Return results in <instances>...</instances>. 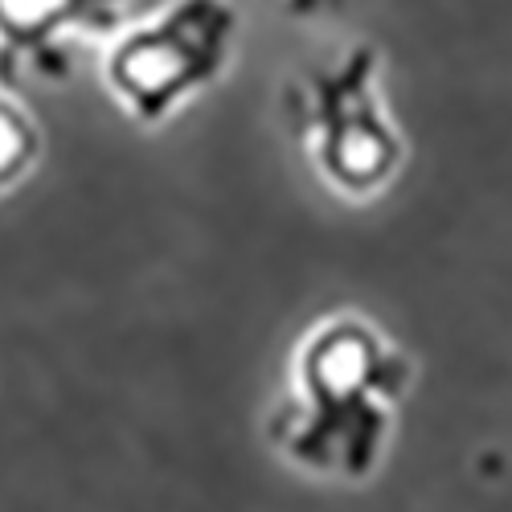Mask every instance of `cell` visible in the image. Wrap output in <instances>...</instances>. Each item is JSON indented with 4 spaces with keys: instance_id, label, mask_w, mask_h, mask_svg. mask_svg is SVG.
<instances>
[{
    "instance_id": "6da1fadb",
    "label": "cell",
    "mask_w": 512,
    "mask_h": 512,
    "mask_svg": "<svg viewBox=\"0 0 512 512\" xmlns=\"http://www.w3.org/2000/svg\"><path fill=\"white\" fill-rule=\"evenodd\" d=\"M287 119L332 189L373 197L394 181L402 140L377 99L373 46H353L340 62L291 82Z\"/></svg>"
},
{
    "instance_id": "7a4b0ae2",
    "label": "cell",
    "mask_w": 512,
    "mask_h": 512,
    "mask_svg": "<svg viewBox=\"0 0 512 512\" xmlns=\"http://www.w3.org/2000/svg\"><path fill=\"white\" fill-rule=\"evenodd\" d=\"M234 37L230 0H173L111 41L103 82L136 123H160L226 70Z\"/></svg>"
},
{
    "instance_id": "3957f363",
    "label": "cell",
    "mask_w": 512,
    "mask_h": 512,
    "mask_svg": "<svg viewBox=\"0 0 512 512\" xmlns=\"http://www.w3.org/2000/svg\"><path fill=\"white\" fill-rule=\"evenodd\" d=\"M398 373V357L381 349L365 324L332 320L316 328L300 357V386L312 402L300 451L336 459L373 455Z\"/></svg>"
},
{
    "instance_id": "277c9868",
    "label": "cell",
    "mask_w": 512,
    "mask_h": 512,
    "mask_svg": "<svg viewBox=\"0 0 512 512\" xmlns=\"http://www.w3.org/2000/svg\"><path fill=\"white\" fill-rule=\"evenodd\" d=\"M123 0H0V82L62 74L66 41L119 25Z\"/></svg>"
},
{
    "instance_id": "5b68a950",
    "label": "cell",
    "mask_w": 512,
    "mask_h": 512,
    "mask_svg": "<svg viewBox=\"0 0 512 512\" xmlns=\"http://www.w3.org/2000/svg\"><path fill=\"white\" fill-rule=\"evenodd\" d=\"M37 148L41 144H37L33 119L13 99L0 95V193H5L9 185H17L29 173Z\"/></svg>"
},
{
    "instance_id": "8992f818",
    "label": "cell",
    "mask_w": 512,
    "mask_h": 512,
    "mask_svg": "<svg viewBox=\"0 0 512 512\" xmlns=\"http://www.w3.org/2000/svg\"><path fill=\"white\" fill-rule=\"evenodd\" d=\"M324 5H332V0H287L291 13H316V9H324Z\"/></svg>"
}]
</instances>
